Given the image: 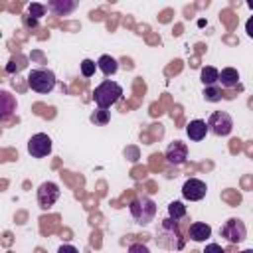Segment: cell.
Here are the masks:
<instances>
[{"label": "cell", "instance_id": "obj_10", "mask_svg": "<svg viewBox=\"0 0 253 253\" xmlns=\"http://www.w3.org/2000/svg\"><path fill=\"white\" fill-rule=\"evenodd\" d=\"M164 158H166L168 164H174V166L184 164L186 158H188V146H186V142H182V140L170 142L168 148H166V152H164Z\"/></svg>", "mask_w": 253, "mask_h": 253}, {"label": "cell", "instance_id": "obj_12", "mask_svg": "<svg viewBox=\"0 0 253 253\" xmlns=\"http://www.w3.org/2000/svg\"><path fill=\"white\" fill-rule=\"evenodd\" d=\"M45 8L53 16H69L77 8V2L75 0H49Z\"/></svg>", "mask_w": 253, "mask_h": 253}, {"label": "cell", "instance_id": "obj_27", "mask_svg": "<svg viewBox=\"0 0 253 253\" xmlns=\"http://www.w3.org/2000/svg\"><path fill=\"white\" fill-rule=\"evenodd\" d=\"M247 34H249V36H253V18H249V20H247Z\"/></svg>", "mask_w": 253, "mask_h": 253}, {"label": "cell", "instance_id": "obj_17", "mask_svg": "<svg viewBox=\"0 0 253 253\" xmlns=\"http://www.w3.org/2000/svg\"><path fill=\"white\" fill-rule=\"evenodd\" d=\"M217 75H219V71H217L215 67L208 65V67H204V69H202L200 79H202V83H204L206 87H210V85H217Z\"/></svg>", "mask_w": 253, "mask_h": 253}, {"label": "cell", "instance_id": "obj_8", "mask_svg": "<svg viewBox=\"0 0 253 253\" xmlns=\"http://www.w3.org/2000/svg\"><path fill=\"white\" fill-rule=\"evenodd\" d=\"M28 152L34 158H43L51 152V138L45 132H38L28 140Z\"/></svg>", "mask_w": 253, "mask_h": 253}, {"label": "cell", "instance_id": "obj_21", "mask_svg": "<svg viewBox=\"0 0 253 253\" xmlns=\"http://www.w3.org/2000/svg\"><path fill=\"white\" fill-rule=\"evenodd\" d=\"M109 119H111V115H109L107 109H97V111L91 115V121H93L95 125H107Z\"/></svg>", "mask_w": 253, "mask_h": 253}, {"label": "cell", "instance_id": "obj_26", "mask_svg": "<svg viewBox=\"0 0 253 253\" xmlns=\"http://www.w3.org/2000/svg\"><path fill=\"white\" fill-rule=\"evenodd\" d=\"M24 22H26V26H36V24H38V20H36V18H32V16H26V18H24Z\"/></svg>", "mask_w": 253, "mask_h": 253}, {"label": "cell", "instance_id": "obj_25", "mask_svg": "<svg viewBox=\"0 0 253 253\" xmlns=\"http://www.w3.org/2000/svg\"><path fill=\"white\" fill-rule=\"evenodd\" d=\"M57 253H79V249H77L75 245H69V243H65V245H61V247L57 249Z\"/></svg>", "mask_w": 253, "mask_h": 253}, {"label": "cell", "instance_id": "obj_6", "mask_svg": "<svg viewBox=\"0 0 253 253\" xmlns=\"http://www.w3.org/2000/svg\"><path fill=\"white\" fill-rule=\"evenodd\" d=\"M219 235L225 237V241H229V243H241L247 237V227L241 219L231 217L219 227Z\"/></svg>", "mask_w": 253, "mask_h": 253}, {"label": "cell", "instance_id": "obj_14", "mask_svg": "<svg viewBox=\"0 0 253 253\" xmlns=\"http://www.w3.org/2000/svg\"><path fill=\"white\" fill-rule=\"evenodd\" d=\"M188 237L192 241H206V239L211 237V227L204 221H194L188 229Z\"/></svg>", "mask_w": 253, "mask_h": 253}, {"label": "cell", "instance_id": "obj_5", "mask_svg": "<svg viewBox=\"0 0 253 253\" xmlns=\"http://www.w3.org/2000/svg\"><path fill=\"white\" fill-rule=\"evenodd\" d=\"M208 130H211L215 136H227L233 130V119L225 111H215L208 119Z\"/></svg>", "mask_w": 253, "mask_h": 253}, {"label": "cell", "instance_id": "obj_2", "mask_svg": "<svg viewBox=\"0 0 253 253\" xmlns=\"http://www.w3.org/2000/svg\"><path fill=\"white\" fill-rule=\"evenodd\" d=\"M123 97V87L117 83V81H111V79H105L103 83H99L93 91V101L97 103L99 109H109L113 107L119 99Z\"/></svg>", "mask_w": 253, "mask_h": 253}, {"label": "cell", "instance_id": "obj_3", "mask_svg": "<svg viewBox=\"0 0 253 253\" xmlns=\"http://www.w3.org/2000/svg\"><path fill=\"white\" fill-rule=\"evenodd\" d=\"M128 211L138 225H148L156 217V204L148 196H136L128 204Z\"/></svg>", "mask_w": 253, "mask_h": 253}, {"label": "cell", "instance_id": "obj_18", "mask_svg": "<svg viewBox=\"0 0 253 253\" xmlns=\"http://www.w3.org/2000/svg\"><path fill=\"white\" fill-rule=\"evenodd\" d=\"M168 217L174 219V221L186 217V206L182 202H170L168 204Z\"/></svg>", "mask_w": 253, "mask_h": 253}, {"label": "cell", "instance_id": "obj_13", "mask_svg": "<svg viewBox=\"0 0 253 253\" xmlns=\"http://www.w3.org/2000/svg\"><path fill=\"white\" fill-rule=\"evenodd\" d=\"M186 134H188L190 140H194V142L204 140L206 134H208V125H206V121H202V119H194V121H190L188 126H186Z\"/></svg>", "mask_w": 253, "mask_h": 253}, {"label": "cell", "instance_id": "obj_1", "mask_svg": "<svg viewBox=\"0 0 253 253\" xmlns=\"http://www.w3.org/2000/svg\"><path fill=\"white\" fill-rule=\"evenodd\" d=\"M156 243L168 251H180L184 247V237L180 233L178 221H174L170 217L162 219L156 229Z\"/></svg>", "mask_w": 253, "mask_h": 253}, {"label": "cell", "instance_id": "obj_7", "mask_svg": "<svg viewBox=\"0 0 253 253\" xmlns=\"http://www.w3.org/2000/svg\"><path fill=\"white\" fill-rule=\"evenodd\" d=\"M59 186L55 182H43L38 188V204L42 210H49L59 200Z\"/></svg>", "mask_w": 253, "mask_h": 253}, {"label": "cell", "instance_id": "obj_22", "mask_svg": "<svg viewBox=\"0 0 253 253\" xmlns=\"http://www.w3.org/2000/svg\"><path fill=\"white\" fill-rule=\"evenodd\" d=\"M45 10H47V8H45L43 4L34 2V4H30V6H28V16H32V18H36V20H38V18H42V16L45 14Z\"/></svg>", "mask_w": 253, "mask_h": 253}, {"label": "cell", "instance_id": "obj_28", "mask_svg": "<svg viewBox=\"0 0 253 253\" xmlns=\"http://www.w3.org/2000/svg\"><path fill=\"white\" fill-rule=\"evenodd\" d=\"M239 253H253L251 249H243V251H239Z\"/></svg>", "mask_w": 253, "mask_h": 253}, {"label": "cell", "instance_id": "obj_4", "mask_svg": "<svg viewBox=\"0 0 253 253\" xmlns=\"http://www.w3.org/2000/svg\"><path fill=\"white\" fill-rule=\"evenodd\" d=\"M57 79L51 69H32L28 73V85L36 93H49L53 91Z\"/></svg>", "mask_w": 253, "mask_h": 253}, {"label": "cell", "instance_id": "obj_11", "mask_svg": "<svg viewBox=\"0 0 253 253\" xmlns=\"http://www.w3.org/2000/svg\"><path fill=\"white\" fill-rule=\"evenodd\" d=\"M16 111V97L10 91L0 89V121H6Z\"/></svg>", "mask_w": 253, "mask_h": 253}, {"label": "cell", "instance_id": "obj_23", "mask_svg": "<svg viewBox=\"0 0 253 253\" xmlns=\"http://www.w3.org/2000/svg\"><path fill=\"white\" fill-rule=\"evenodd\" d=\"M126 253H150V251H148V247L144 243H132V245H128Z\"/></svg>", "mask_w": 253, "mask_h": 253}, {"label": "cell", "instance_id": "obj_24", "mask_svg": "<svg viewBox=\"0 0 253 253\" xmlns=\"http://www.w3.org/2000/svg\"><path fill=\"white\" fill-rule=\"evenodd\" d=\"M204 253H225V251L221 249V245H217V243H210V245H206Z\"/></svg>", "mask_w": 253, "mask_h": 253}, {"label": "cell", "instance_id": "obj_9", "mask_svg": "<svg viewBox=\"0 0 253 253\" xmlns=\"http://www.w3.org/2000/svg\"><path fill=\"white\" fill-rule=\"evenodd\" d=\"M206 192H208L206 182H202V180H198V178H190V180H186L184 186H182V196H184V200H190V202H200V200H204V198H206Z\"/></svg>", "mask_w": 253, "mask_h": 253}, {"label": "cell", "instance_id": "obj_15", "mask_svg": "<svg viewBox=\"0 0 253 253\" xmlns=\"http://www.w3.org/2000/svg\"><path fill=\"white\" fill-rule=\"evenodd\" d=\"M217 83H221V87H227V89L237 87V83H239V71L235 67H223L219 71V75H217Z\"/></svg>", "mask_w": 253, "mask_h": 253}, {"label": "cell", "instance_id": "obj_20", "mask_svg": "<svg viewBox=\"0 0 253 253\" xmlns=\"http://www.w3.org/2000/svg\"><path fill=\"white\" fill-rule=\"evenodd\" d=\"M79 69H81V75L83 77H93L95 75V69H97V63L93 59H83L79 63Z\"/></svg>", "mask_w": 253, "mask_h": 253}, {"label": "cell", "instance_id": "obj_19", "mask_svg": "<svg viewBox=\"0 0 253 253\" xmlns=\"http://www.w3.org/2000/svg\"><path fill=\"white\" fill-rule=\"evenodd\" d=\"M204 99L206 101H210V103H217V101H221V89H219V85H210V87H204Z\"/></svg>", "mask_w": 253, "mask_h": 253}, {"label": "cell", "instance_id": "obj_16", "mask_svg": "<svg viewBox=\"0 0 253 253\" xmlns=\"http://www.w3.org/2000/svg\"><path fill=\"white\" fill-rule=\"evenodd\" d=\"M97 69L103 73V75H107V77H111V75H115L117 71H119V61L115 59V57H111V55H101L99 59H97Z\"/></svg>", "mask_w": 253, "mask_h": 253}]
</instances>
